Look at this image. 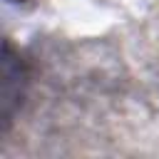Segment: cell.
Wrapping results in <instances>:
<instances>
[{
  "label": "cell",
  "mask_w": 159,
  "mask_h": 159,
  "mask_svg": "<svg viewBox=\"0 0 159 159\" xmlns=\"http://www.w3.org/2000/svg\"><path fill=\"white\" fill-rule=\"evenodd\" d=\"M22 89H25V65L20 55L12 52L10 42H5V60H2V127L5 129L10 127L17 112Z\"/></svg>",
  "instance_id": "1"
},
{
  "label": "cell",
  "mask_w": 159,
  "mask_h": 159,
  "mask_svg": "<svg viewBox=\"0 0 159 159\" xmlns=\"http://www.w3.org/2000/svg\"><path fill=\"white\" fill-rule=\"evenodd\" d=\"M10 2H25V0H10Z\"/></svg>",
  "instance_id": "2"
}]
</instances>
